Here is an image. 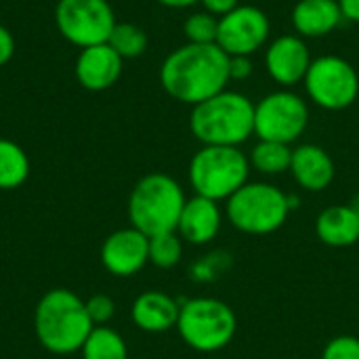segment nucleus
<instances>
[{"label": "nucleus", "mask_w": 359, "mask_h": 359, "mask_svg": "<svg viewBox=\"0 0 359 359\" xmlns=\"http://www.w3.org/2000/svg\"><path fill=\"white\" fill-rule=\"evenodd\" d=\"M229 82V55L219 44L185 42L160 65L164 93L191 107L219 95Z\"/></svg>", "instance_id": "1"}, {"label": "nucleus", "mask_w": 359, "mask_h": 359, "mask_svg": "<svg viewBox=\"0 0 359 359\" xmlns=\"http://www.w3.org/2000/svg\"><path fill=\"white\" fill-rule=\"evenodd\" d=\"M93 328L86 301L67 288L48 290L36 305L34 330L38 343L55 355L80 351Z\"/></svg>", "instance_id": "2"}, {"label": "nucleus", "mask_w": 359, "mask_h": 359, "mask_svg": "<svg viewBox=\"0 0 359 359\" xmlns=\"http://www.w3.org/2000/svg\"><path fill=\"white\" fill-rule=\"evenodd\" d=\"M189 130L202 145L240 147L255 135V103L225 88L191 107Z\"/></svg>", "instance_id": "3"}, {"label": "nucleus", "mask_w": 359, "mask_h": 359, "mask_svg": "<svg viewBox=\"0 0 359 359\" xmlns=\"http://www.w3.org/2000/svg\"><path fill=\"white\" fill-rule=\"evenodd\" d=\"M185 202V191L175 177L149 172L135 183L128 196V221L147 238L177 231Z\"/></svg>", "instance_id": "4"}, {"label": "nucleus", "mask_w": 359, "mask_h": 359, "mask_svg": "<svg viewBox=\"0 0 359 359\" xmlns=\"http://www.w3.org/2000/svg\"><path fill=\"white\" fill-rule=\"evenodd\" d=\"M292 212L288 194L267 181H248L227 202L229 225L246 236H269L284 227Z\"/></svg>", "instance_id": "5"}, {"label": "nucleus", "mask_w": 359, "mask_h": 359, "mask_svg": "<svg viewBox=\"0 0 359 359\" xmlns=\"http://www.w3.org/2000/svg\"><path fill=\"white\" fill-rule=\"evenodd\" d=\"M250 160L240 147L202 145L189 160L187 179L196 196L227 202L250 177Z\"/></svg>", "instance_id": "6"}, {"label": "nucleus", "mask_w": 359, "mask_h": 359, "mask_svg": "<svg viewBox=\"0 0 359 359\" xmlns=\"http://www.w3.org/2000/svg\"><path fill=\"white\" fill-rule=\"evenodd\" d=\"M236 330V311L225 301L196 297L181 303L177 332L189 349L198 353H217L233 341Z\"/></svg>", "instance_id": "7"}, {"label": "nucleus", "mask_w": 359, "mask_h": 359, "mask_svg": "<svg viewBox=\"0 0 359 359\" xmlns=\"http://www.w3.org/2000/svg\"><path fill=\"white\" fill-rule=\"evenodd\" d=\"M311 103L326 111H343L359 97V74L355 65L339 55H322L311 61L303 80Z\"/></svg>", "instance_id": "8"}, {"label": "nucleus", "mask_w": 359, "mask_h": 359, "mask_svg": "<svg viewBox=\"0 0 359 359\" xmlns=\"http://www.w3.org/2000/svg\"><path fill=\"white\" fill-rule=\"evenodd\" d=\"M309 126L307 101L290 88H280L255 103V135L261 141L292 145Z\"/></svg>", "instance_id": "9"}, {"label": "nucleus", "mask_w": 359, "mask_h": 359, "mask_svg": "<svg viewBox=\"0 0 359 359\" xmlns=\"http://www.w3.org/2000/svg\"><path fill=\"white\" fill-rule=\"evenodd\" d=\"M116 23L107 0H59L55 6L57 32L78 48L107 42Z\"/></svg>", "instance_id": "10"}, {"label": "nucleus", "mask_w": 359, "mask_h": 359, "mask_svg": "<svg viewBox=\"0 0 359 359\" xmlns=\"http://www.w3.org/2000/svg\"><path fill=\"white\" fill-rule=\"evenodd\" d=\"M271 23L263 8L255 4H240L231 13L219 17L217 44L229 57H250L269 40Z\"/></svg>", "instance_id": "11"}, {"label": "nucleus", "mask_w": 359, "mask_h": 359, "mask_svg": "<svg viewBox=\"0 0 359 359\" xmlns=\"http://www.w3.org/2000/svg\"><path fill=\"white\" fill-rule=\"evenodd\" d=\"M313 57L305 38L299 34H284L271 40L265 48V69L269 78L282 88L301 84L307 76Z\"/></svg>", "instance_id": "12"}, {"label": "nucleus", "mask_w": 359, "mask_h": 359, "mask_svg": "<svg viewBox=\"0 0 359 359\" xmlns=\"http://www.w3.org/2000/svg\"><path fill=\"white\" fill-rule=\"evenodd\" d=\"M101 263L116 278H133L149 263V238L130 227L109 233L101 246Z\"/></svg>", "instance_id": "13"}, {"label": "nucleus", "mask_w": 359, "mask_h": 359, "mask_svg": "<svg viewBox=\"0 0 359 359\" xmlns=\"http://www.w3.org/2000/svg\"><path fill=\"white\" fill-rule=\"evenodd\" d=\"M122 69L124 59L107 42L80 48L74 63V76L78 84L93 93L111 88L120 80Z\"/></svg>", "instance_id": "14"}, {"label": "nucleus", "mask_w": 359, "mask_h": 359, "mask_svg": "<svg viewBox=\"0 0 359 359\" xmlns=\"http://www.w3.org/2000/svg\"><path fill=\"white\" fill-rule=\"evenodd\" d=\"M221 225H223V210L219 202L194 194L191 198H187L181 210L177 233L181 236L183 242L191 246H206L219 236Z\"/></svg>", "instance_id": "15"}, {"label": "nucleus", "mask_w": 359, "mask_h": 359, "mask_svg": "<svg viewBox=\"0 0 359 359\" xmlns=\"http://www.w3.org/2000/svg\"><path fill=\"white\" fill-rule=\"evenodd\" d=\"M288 172L301 189L309 194H320L332 185L337 166L332 156L324 147L316 143H303L292 149V162Z\"/></svg>", "instance_id": "16"}, {"label": "nucleus", "mask_w": 359, "mask_h": 359, "mask_svg": "<svg viewBox=\"0 0 359 359\" xmlns=\"http://www.w3.org/2000/svg\"><path fill=\"white\" fill-rule=\"evenodd\" d=\"M181 303L164 290L141 292L130 309L133 324L149 334H162L177 328Z\"/></svg>", "instance_id": "17"}, {"label": "nucleus", "mask_w": 359, "mask_h": 359, "mask_svg": "<svg viewBox=\"0 0 359 359\" xmlns=\"http://www.w3.org/2000/svg\"><path fill=\"white\" fill-rule=\"evenodd\" d=\"M316 236L330 248H351L359 242V212L351 204L324 208L316 219Z\"/></svg>", "instance_id": "18"}, {"label": "nucleus", "mask_w": 359, "mask_h": 359, "mask_svg": "<svg viewBox=\"0 0 359 359\" xmlns=\"http://www.w3.org/2000/svg\"><path fill=\"white\" fill-rule=\"evenodd\" d=\"M343 19L339 0H299L292 8V25L301 38H324Z\"/></svg>", "instance_id": "19"}, {"label": "nucleus", "mask_w": 359, "mask_h": 359, "mask_svg": "<svg viewBox=\"0 0 359 359\" xmlns=\"http://www.w3.org/2000/svg\"><path fill=\"white\" fill-rule=\"evenodd\" d=\"M29 158L25 149L11 141L0 137V189H17L21 187L29 177Z\"/></svg>", "instance_id": "20"}, {"label": "nucleus", "mask_w": 359, "mask_h": 359, "mask_svg": "<svg viewBox=\"0 0 359 359\" xmlns=\"http://www.w3.org/2000/svg\"><path fill=\"white\" fill-rule=\"evenodd\" d=\"M250 168L265 175V177H276L284 175L290 170L292 162V147L286 143H276V141H261L250 149Z\"/></svg>", "instance_id": "21"}, {"label": "nucleus", "mask_w": 359, "mask_h": 359, "mask_svg": "<svg viewBox=\"0 0 359 359\" xmlns=\"http://www.w3.org/2000/svg\"><path fill=\"white\" fill-rule=\"evenodd\" d=\"M80 351L82 359H128L126 341L109 326H95Z\"/></svg>", "instance_id": "22"}, {"label": "nucleus", "mask_w": 359, "mask_h": 359, "mask_svg": "<svg viewBox=\"0 0 359 359\" xmlns=\"http://www.w3.org/2000/svg\"><path fill=\"white\" fill-rule=\"evenodd\" d=\"M107 44L122 57V59H137L147 50L149 38L145 34V29L137 23H116V27L109 34Z\"/></svg>", "instance_id": "23"}, {"label": "nucleus", "mask_w": 359, "mask_h": 359, "mask_svg": "<svg viewBox=\"0 0 359 359\" xmlns=\"http://www.w3.org/2000/svg\"><path fill=\"white\" fill-rule=\"evenodd\" d=\"M183 259V240L177 231L149 238V263L158 269H172Z\"/></svg>", "instance_id": "24"}, {"label": "nucleus", "mask_w": 359, "mask_h": 359, "mask_svg": "<svg viewBox=\"0 0 359 359\" xmlns=\"http://www.w3.org/2000/svg\"><path fill=\"white\" fill-rule=\"evenodd\" d=\"M183 34L187 42L191 44H217V34H219V17L198 11L191 13L183 21Z\"/></svg>", "instance_id": "25"}, {"label": "nucleus", "mask_w": 359, "mask_h": 359, "mask_svg": "<svg viewBox=\"0 0 359 359\" xmlns=\"http://www.w3.org/2000/svg\"><path fill=\"white\" fill-rule=\"evenodd\" d=\"M231 263V257L227 252H210L208 257H202L191 267V278L198 282H215Z\"/></svg>", "instance_id": "26"}, {"label": "nucleus", "mask_w": 359, "mask_h": 359, "mask_svg": "<svg viewBox=\"0 0 359 359\" xmlns=\"http://www.w3.org/2000/svg\"><path fill=\"white\" fill-rule=\"evenodd\" d=\"M322 359H359V337L341 334L326 343Z\"/></svg>", "instance_id": "27"}, {"label": "nucleus", "mask_w": 359, "mask_h": 359, "mask_svg": "<svg viewBox=\"0 0 359 359\" xmlns=\"http://www.w3.org/2000/svg\"><path fill=\"white\" fill-rule=\"evenodd\" d=\"M86 313L93 326H107L116 316V303L107 294H95L86 301Z\"/></svg>", "instance_id": "28"}, {"label": "nucleus", "mask_w": 359, "mask_h": 359, "mask_svg": "<svg viewBox=\"0 0 359 359\" xmlns=\"http://www.w3.org/2000/svg\"><path fill=\"white\" fill-rule=\"evenodd\" d=\"M255 72L252 59L238 55V57H229V80H248Z\"/></svg>", "instance_id": "29"}, {"label": "nucleus", "mask_w": 359, "mask_h": 359, "mask_svg": "<svg viewBox=\"0 0 359 359\" xmlns=\"http://www.w3.org/2000/svg\"><path fill=\"white\" fill-rule=\"evenodd\" d=\"M200 4L204 6L206 13H210L215 17H223V15L231 13L236 6H240V0H200Z\"/></svg>", "instance_id": "30"}, {"label": "nucleus", "mask_w": 359, "mask_h": 359, "mask_svg": "<svg viewBox=\"0 0 359 359\" xmlns=\"http://www.w3.org/2000/svg\"><path fill=\"white\" fill-rule=\"evenodd\" d=\"M15 55V38L8 32V27H4L0 23V67L6 65Z\"/></svg>", "instance_id": "31"}, {"label": "nucleus", "mask_w": 359, "mask_h": 359, "mask_svg": "<svg viewBox=\"0 0 359 359\" xmlns=\"http://www.w3.org/2000/svg\"><path fill=\"white\" fill-rule=\"evenodd\" d=\"M339 4H341L345 19L359 23V0H339Z\"/></svg>", "instance_id": "32"}, {"label": "nucleus", "mask_w": 359, "mask_h": 359, "mask_svg": "<svg viewBox=\"0 0 359 359\" xmlns=\"http://www.w3.org/2000/svg\"><path fill=\"white\" fill-rule=\"evenodd\" d=\"M156 2L166 8H189L194 4H200V0H156Z\"/></svg>", "instance_id": "33"}, {"label": "nucleus", "mask_w": 359, "mask_h": 359, "mask_svg": "<svg viewBox=\"0 0 359 359\" xmlns=\"http://www.w3.org/2000/svg\"><path fill=\"white\" fill-rule=\"evenodd\" d=\"M349 204H351V206H353V208L359 212V194L353 198V200H351V202H349Z\"/></svg>", "instance_id": "34"}]
</instances>
